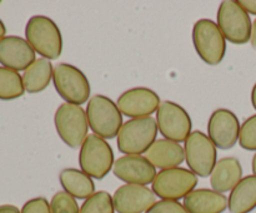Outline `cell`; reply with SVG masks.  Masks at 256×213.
I'll use <instances>...</instances> for the list:
<instances>
[{
    "label": "cell",
    "mask_w": 256,
    "mask_h": 213,
    "mask_svg": "<svg viewBox=\"0 0 256 213\" xmlns=\"http://www.w3.org/2000/svg\"><path fill=\"white\" fill-rule=\"evenodd\" d=\"M252 107H254V109L256 110V83L254 87H252Z\"/></svg>",
    "instance_id": "32"
},
{
    "label": "cell",
    "mask_w": 256,
    "mask_h": 213,
    "mask_svg": "<svg viewBox=\"0 0 256 213\" xmlns=\"http://www.w3.org/2000/svg\"><path fill=\"white\" fill-rule=\"evenodd\" d=\"M79 213H115L112 195L106 190L95 192L84 200Z\"/></svg>",
    "instance_id": "24"
},
{
    "label": "cell",
    "mask_w": 256,
    "mask_h": 213,
    "mask_svg": "<svg viewBox=\"0 0 256 213\" xmlns=\"http://www.w3.org/2000/svg\"><path fill=\"white\" fill-rule=\"evenodd\" d=\"M35 60L34 49L24 38L9 35L0 40V64L4 68L25 72Z\"/></svg>",
    "instance_id": "16"
},
{
    "label": "cell",
    "mask_w": 256,
    "mask_h": 213,
    "mask_svg": "<svg viewBox=\"0 0 256 213\" xmlns=\"http://www.w3.org/2000/svg\"><path fill=\"white\" fill-rule=\"evenodd\" d=\"M145 213H189L179 200H156Z\"/></svg>",
    "instance_id": "27"
},
{
    "label": "cell",
    "mask_w": 256,
    "mask_h": 213,
    "mask_svg": "<svg viewBox=\"0 0 256 213\" xmlns=\"http://www.w3.org/2000/svg\"><path fill=\"white\" fill-rule=\"evenodd\" d=\"M54 124L60 139L70 148L82 147L86 139L89 123L82 105L62 103L54 115Z\"/></svg>",
    "instance_id": "5"
},
{
    "label": "cell",
    "mask_w": 256,
    "mask_h": 213,
    "mask_svg": "<svg viewBox=\"0 0 256 213\" xmlns=\"http://www.w3.org/2000/svg\"><path fill=\"white\" fill-rule=\"evenodd\" d=\"M239 118L234 112L219 108L212 113L208 122V137L219 149H232L239 140Z\"/></svg>",
    "instance_id": "12"
},
{
    "label": "cell",
    "mask_w": 256,
    "mask_h": 213,
    "mask_svg": "<svg viewBox=\"0 0 256 213\" xmlns=\"http://www.w3.org/2000/svg\"><path fill=\"white\" fill-rule=\"evenodd\" d=\"M112 173L126 184L145 185L154 182L156 168L144 155H124L115 160Z\"/></svg>",
    "instance_id": "14"
},
{
    "label": "cell",
    "mask_w": 256,
    "mask_h": 213,
    "mask_svg": "<svg viewBox=\"0 0 256 213\" xmlns=\"http://www.w3.org/2000/svg\"><path fill=\"white\" fill-rule=\"evenodd\" d=\"M85 112L89 128L94 134L104 139L118 137L124 123L122 112L114 100L106 95L96 94L89 99Z\"/></svg>",
    "instance_id": "2"
},
{
    "label": "cell",
    "mask_w": 256,
    "mask_h": 213,
    "mask_svg": "<svg viewBox=\"0 0 256 213\" xmlns=\"http://www.w3.org/2000/svg\"><path fill=\"white\" fill-rule=\"evenodd\" d=\"M156 119L152 117L129 119L118 134V149L125 155H142L146 153L158 137Z\"/></svg>",
    "instance_id": "3"
},
{
    "label": "cell",
    "mask_w": 256,
    "mask_h": 213,
    "mask_svg": "<svg viewBox=\"0 0 256 213\" xmlns=\"http://www.w3.org/2000/svg\"><path fill=\"white\" fill-rule=\"evenodd\" d=\"M118 213H144L156 202V195L145 185L124 184L112 194Z\"/></svg>",
    "instance_id": "15"
},
{
    "label": "cell",
    "mask_w": 256,
    "mask_h": 213,
    "mask_svg": "<svg viewBox=\"0 0 256 213\" xmlns=\"http://www.w3.org/2000/svg\"><path fill=\"white\" fill-rule=\"evenodd\" d=\"M52 73H54V67L50 60L45 58H39L35 60L22 74L25 92L35 94L46 89L52 80Z\"/></svg>",
    "instance_id": "22"
},
{
    "label": "cell",
    "mask_w": 256,
    "mask_h": 213,
    "mask_svg": "<svg viewBox=\"0 0 256 213\" xmlns=\"http://www.w3.org/2000/svg\"><path fill=\"white\" fill-rule=\"evenodd\" d=\"M250 43H252V47L256 50V19L252 23V39H250Z\"/></svg>",
    "instance_id": "31"
},
{
    "label": "cell",
    "mask_w": 256,
    "mask_h": 213,
    "mask_svg": "<svg viewBox=\"0 0 256 213\" xmlns=\"http://www.w3.org/2000/svg\"><path fill=\"white\" fill-rule=\"evenodd\" d=\"M185 160L198 177H210L218 162V150L208 134L195 130L185 140Z\"/></svg>",
    "instance_id": "9"
},
{
    "label": "cell",
    "mask_w": 256,
    "mask_h": 213,
    "mask_svg": "<svg viewBox=\"0 0 256 213\" xmlns=\"http://www.w3.org/2000/svg\"><path fill=\"white\" fill-rule=\"evenodd\" d=\"M239 4L249 15H256V0H239Z\"/></svg>",
    "instance_id": "29"
},
{
    "label": "cell",
    "mask_w": 256,
    "mask_h": 213,
    "mask_svg": "<svg viewBox=\"0 0 256 213\" xmlns=\"http://www.w3.org/2000/svg\"><path fill=\"white\" fill-rule=\"evenodd\" d=\"M20 213H52V209L46 198L35 197L24 203Z\"/></svg>",
    "instance_id": "28"
},
{
    "label": "cell",
    "mask_w": 256,
    "mask_h": 213,
    "mask_svg": "<svg viewBox=\"0 0 256 213\" xmlns=\"http://www.w3.org/2000/svg\"><path fill=\"white\" fill-rule=\"evenodd\" d=\"M59 180L65 192L75 199H88L95 193L94 180L82 169L64 168L59 173Z\"/></svg>",
    "instance_id": "21"
},
{
    "label": "cell",
    "mask_w": 256,
    "mask_h": 213,
    "mask_svg": "<svg viewBox=\"0 0 256 213\" xmlns=\"http://www.w3.org/2000/svg\"><path fill=\"white\" fill-rule=\"evenodd\" d=\"M192 43L202 62L215 67L226 53V39L218 24L210 19L198 20L192 28Z\"/></svg>",
    "instance_id": "6"
},
{
    "label": "cell",
    "mask_w": 256,
    "mask_h": 213,
    "mask_svg": "<svg viewBox=\"0 0 256 213\" xmlns=\"http://www.w3.org/2000/svg\"><path fill=\"white\" fill-rule=\"evenodd\" d=\"M0 213H20V210L12 204H2L0 205Z\"/></svg>",
    "instance_id": "30"
},
{
    "label": "cell",
    "mask_w": 256,
    "mask_h": 213,
    "mask_svg": "<svg viewBox=\"0 0 256 213\" xmlns=\"http://www.w3.org/2000/svg\"><path fill=\"white\" fill-rule=\"evenodd\" d=\"M156 124L160 134L172 142H185L192 134V122L184 107L165 100L156 112Z\"/></svg>",
    "instance_id": "11"
},
{
    "label": "cell",
    "mask_w": 256,
    "mask_h": 213,
    "mask_svg": "<svg viewBox=\"0 0 256 213\" xmlns=\"http://www.w3.org/2000/svg\"><path fill=\"white\" fill-rule=\"evenodd\" d=\"M25 38L40 57L54 60L62 53V37L56 23L45 15H34L25 27Z\"/></svg>",
    "instance_id": "1"
},
{
    "label": "cell",
    "mask_w": 256,
    "mask_h": 213,
    "mask_svg": "<svg viewBox=\"0 0 256 213\" xmlns=\"http://www.w3.org/2000/svg\"><path fill=\"white\" fill-rule=\"evenodd\" d=\"M230 213H250L256 208V175H246L230 192L228 199Z\"/></svg>",
    "instance_id": "20"
},
{
    "label": "cell",
    "mask_w": 256,
    "mask_h": 213,
    "mask_svg": "<svg viewBox=\"0 0 256 213\" xmlns=\"http://www.w3.org/2000/svg\"><path fill=\"white\" fill-rule=\"evenodd\" d=\"M198 185V175L186 168L176 167L160 170L152 182V192L162 199L179 200Z\"/></svg>",
    "instance_id": "10"
},
{
    "label": "cell",
    "mask_w": 256,
    "mask_h": 213,
    "mask_svg": "<svg viewBox=\"0 0 256 213\" xmlns=\"http://www.w3.org/2000/svg\"><path fill=\"white\" fill-rule=\"evenodd\" d=\"M116 104L122 115L136 119V118L150 117L156 113L162 102L159 94L152 89L135 87L122 93Z\"/></svg>",
    "instance_id": "13"
},
{
    "label": "cell",
    "mask_w": 256,
    "mask_h": 213,
    "mask_svg": "<svg viewBox=\"0 0 256 213\" xmlns=\"http://www.w3.org/2000/svg\"><path fill=\"white\" fill-rule=\"evenodd\" d=\"M184 207L189 213H222L228 208V198L209 188H199L184 198Z\"/></svg>",
    "instance_id": "19"
},
{
    "label": "cell",
    "mask_w": 256,
    "mask_h": 213,
    "mask_svg": "<svg viewBox=\"0 0 256 213\" xmlns=\"http://www.w3.org/2000/svg\"><path fill=\"white\" fill-rule=\"evenodd\" d=\"M252 173H254V175H256V153L254 154V157H252Z\"/></svg>",
    "instance_id": "34"
},
{
    "label": "cell",
    "mask_w": 256,
    "mask_h": 213,
    "mask_svg": "<svg viewBox=\"0 0 256 213\" xmlns=\"http://www.w3.org/2000/svg\"><path fill=\"white\" fill-rule=\"evenodd\" d=\"M242 179V167L235 157H224L219 159L210 174V184L219 193L232 192L235 185Z\"/></svg>",
    "instance_id": "18"
},
{
    "label": "cell",
    "mask_w": 256,
    "mask_h": 213,
    "mask_svg": "<svg viewBox=\"0 0 256 213\" xmlns=\"http://www.w3.org/2000/svg\"><path fill=\"white\" fill-rule=\"evenodd\" d=\"M25 93L22 75L15 70L0 67V99L12 100L22 97Z\"/></svg>",
    "instance_id": "23"
},
{
    "label": "cell",
    "mask_w": 256,
    "mask_h": 213,
    "mask_svg": "<svg viewBox=\"0 0 256 213\" xmlns=\"http://www.w3.org/2000/svg\"><path fill=\"white\" fill-rule=\"evenodd\" d=\"M52 213H79V205L76 199L65 190H60L52 195L50 200Z\"/></svg>",
    "instance_id": "25"
},
{
    "label": "cell",
    "mask_w": 256,
    "mask_h": 213,
    "mask_svg": "<svg viewBox=\"0 0 256 213\" xmlns=\"http://www.w3.org/2000/svg\"><path fill=\"white\" fill-rule=\"evenodd\" d=\"M114 150L112 145L96 134H89L80 147V169L89 177L102 179L114 167Z\"/></svg>",
    "instance_id": "4"
},
{
    "label": "cell",
    "mask_w": 256,
    "mask_h": 213,
    "mask_svg": "<svg viewBox=\"0 0 256 213\" xmlns=\"http://www.w3.org/2000/svg\"><path fill=\"white\" fill-rule=\"evenodd\" d=\"M155 168L170 169L176 168L185 160L184 147L169 139H156L144 155Z\"/></svg>",
    "instance_id": "17"
},
{
    "label": "cell",
    "mask_w": 256,
    "mask_h": 213,
    "mask_svg": "<svg viewBox=\"0 0 256 213\" xmlns=\"http://www.w3.org/2000/svg\"><path fill=\"white\" fill-rule=\"evenodd\" d=\"M216 24L225 39L232 44H246L252 39V19L236 0H225L220 4Z\"/></svg>",
    "instance_id": "8"
},
{
    "label": "cell",
    "mask_w": 256,
    "mask_h": 213,
    "mask_svg": "<svg viewBox=\"0 0 256 213\" xmlns=\"http://www.w3.org/2000/svg\"><path fill=\"white\" fill-rule=\"evenodd\" d=\"M240 147L246 150H256V114L248 118L240 128Z\"/></svg>",
    "instance_id": "26"
},
{
    "label": "cell",
    "mask_w": 256,
    "mask_h": 213,
    "mask_svg": "<svg viewBox=\"0 0 256 213\" xmlns=\"http://www.w3.org/2000/svg\"><path fill=\"white\" fill-rule=\"evenodd\" d=\"M52 83L58 94L65 100V103L75 105H82L89 102L90 83L86 75L69 63H59L54 67Z\"/></svg>",
    "instance_id": "7"
},
{
    "label": "cell",
    "mask_w": 256,
    "mask_h": 213,
    "mask_svg": "<svg viewBox=\"0 0 256 213\" xmlns=\"http://www.w3.org/2000/svg\"><path fill=\"white\" fill-rule=\"evenodd\" d=\"M5 33H6V28H5V24L2 23V20L0 19V40L2 38H5Z\"/></svg>",
    "instance_id": "33"
}]
</instances>
